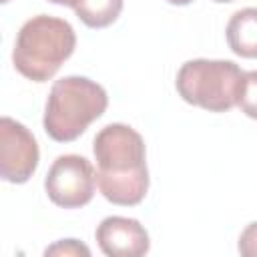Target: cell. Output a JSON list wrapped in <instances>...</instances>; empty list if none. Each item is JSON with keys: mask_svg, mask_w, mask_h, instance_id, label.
I'll use <instances>...</instances> for the list:
<instances>
[{"mask_svg": "<svg viewBox=\"0 0 257 257\" xmlns=\"http://www.w3.org/2000/svg\"><path fill=\"white\" fill-rule=\"evenodd\" d=\"M92 153L100 195L112 205H139L149 191L147 149L143 137L128 124L110 122L96 133Z\"/></svg>", "mask_w": 257, "mask_h": 257, "instance_id": "cell-1", "label": "cell"}, {"mask_svg": "<svg viewBox=\"0 0 257 257\" xmlns=\"http://www.w3.org/2000/svg\"><path fill=\"white\" fill-rule=\"evenodd\" d=\"M76 46V34L64 18L38 14L22 24L16 34L12 62L28 80L46 82L68 60Z\"/></svg>", "mask_w": 257, "mask_h": 257, "instance_id": "cell-2", "label": "cell"}, {"mask_svg": "<svg viewBox=\"0 0 257 257\" xmlns=\"http://www.w3.org/2000/svg\"><path fill=\"white\" fill-rule=\"evenodd\" d=\"M108 106L106 90L86 76H64L50 88L44 108V131L56 143L78 139Z\"/></svg>", "mask_w": 257, "mask_h": 257, "instance_id": "cell-3", "label": "cell"}, {"mask_svg": "<svg viewBox=\"0 0 257 257\" xmlns=\"http://www.w3.org/2000/svg\"><path fill=\"white\" fill-rule=\"evenodd\" d=\"M243 74L233 60L195 58L181 64L175 86L185 102L209 112H227L237 106Z\"/></svg>", "mask_w": 257, "mask_h": 257, "instance_id": "cell-4", "label": "cell"}, {"mask_svg": "<svg viewBox=\"0 0 257 257\" xmlns=\"http://www.w3.org/2000/svg\"><path fill=\"white\" fill-rule=\"evenodd\" d=\"M96 187L94 167L86 157L60 155L50 165L44 189L48 199L62 209H78L92 201Z\"/></svg>", "mask_w": 257, "mask_h": 257, "instance_id": "cell-5", "label": "cell"}, {"mask_svg": "<svg viewBox=\"0 0 257 257\" xmlns=\"http://www.w3.org/2000/svg\"><path fill=\"white\" fill-rule=\"evenodd\" d=\"M40 151L34 135L10 116L0 118V177L8 183H26L38 167Z\"/></svg>", "mask_w": 257, "mask_h": 257, "instance_id": "cell-6", "label": "cell"}, {"mask_svg": "<svg viewBox=\"0 0 257 257\" xmlns=\"http://www.w3.org/2000/svg\"><path fill=\"white\" fill-rule=\"evenodd\" d=\"M94 237L100 251L108 257H141L151 249L147 229L131 217L112 215L102 219Z\"/></svg>", "mask_w": 257, "mask_h": 257, "instance_id": "cell-7", "label": "cell"}, {"mask_svg": "<svg viewBox=\"0 0 257 257\" xmlns=\"http://www.w3.org/2000/svg\"><path fill=\"white\" fill-rule=\"evenodd\" d=\"M229 48L241 58H257V8L237 10L225 28Z\"/></svg>", "mask_w": 257, "mask_h": 257, "instance_id": "cell-8", "label": "cell"}, {"mask_svg": "<svg viewBox=\"0 0 257 257\" xmlns=\"http://www.w3.org/2000/svg\"><path fill=\"white\" fill-rule=\"evenodd\" d=\"M124 0H76L74 12L88 28H106L122 12Z\"/></svg>", "mask_w": 257, "mask_h": 257, "instance_id": "cell-9", "label": "cell"}, {"mask_svg": "<svg viewBox=\"0 0 257 257\" xmlns=\"http://www.w3.org/2000/svg\"><path fill=\"white\" fill-rule=\"evenodd\" d=\"M237 106L241 108L243 114L257 120V70H249L243 74V86Z\"/></svg>", "mask_w": 257, "mask_h": 257, "instance_id": "cell-10", "label": "cell"}, {"mask_svg": "<svg viewBox=\"0 0 257 257\" xmlns=\"http://www.w3.org/2000/svg\"><path fill=\"white\" fill-rule=\"evenodd\" d=\"M44 255H64V257H68V255H84V257H88L90 255V249L84 245V243H80V241H76V239H62V241H56L54 245H50V247H46L44 249Z\"/></svg>", "mask_w": 257, "mask_h": 257, "instance_id": "cell-11", "label": "cell"}, {"mask_svg": "<svg viewBox=\"0 0 257 257\" xmlns=\"http://www.w3.org/2000/svg\"><path fill=\"white\" fill-rule=\"evenodd\" d=\"M237 249H239V253L243 257H257V221L249 223L241 231Z\"/></svg>", "mask_w": 257, "mask_h": 257, "instance_id": "cell-12", "label": "cell"}, {"mask_svg": "<svg viewBox=\"0 0 257 257\" xmlns=\"http://www.w3.org/2000/svg\"><path fill=\"white\" fill-rule=\"evenodd\" d=\"M48 2H54L60 6H70V8H74V4H76V0H48Z\"/></svg>", "mask_w": 257, "mask_h": 257, "instance_id": "cell-13", "label": "cell"}, {"mask_svg": "<svg viewBox=\"0 0 257 257\" xmlns=\"http://www.w3.org/2000/svg\"><path fill=\"white\" fill-rule=\"evenodd\" d=\"M169 4H173V6H187V4H191V2H195V0H167Z\"/></svg>", "mask_w": 257, "mask_h": 257, "instance_id": "cell-14", "label": "cell"}, {"mask_svg": "<svg viewBox=\"0 0 257 257\" xmlns=\"http://www.w3.org/2000/svg\"><path fill=\"white\" fill-rule=\"evenodd\" d=\"M213 2H219V4H225V2H233V0H213Z\"/></svg>", "mask_w": 257, "mask_h": 257, "instance_id": "cell-15", "label": "cell"}, {"mask_svg": "<svg viewBox=\"0 0 257 257\" xmlns=\"http://www.w3.org/2000/svg\"><path fill=\"white\" fill-rule=\"evenodd\" d=\"M2 2H4V4H6V2H10V0H2Z\"/></svg>", "mask_w": 257, "mask_h": 257, "instance_id": "cell-16", "label": "cell"}]
</instances>
